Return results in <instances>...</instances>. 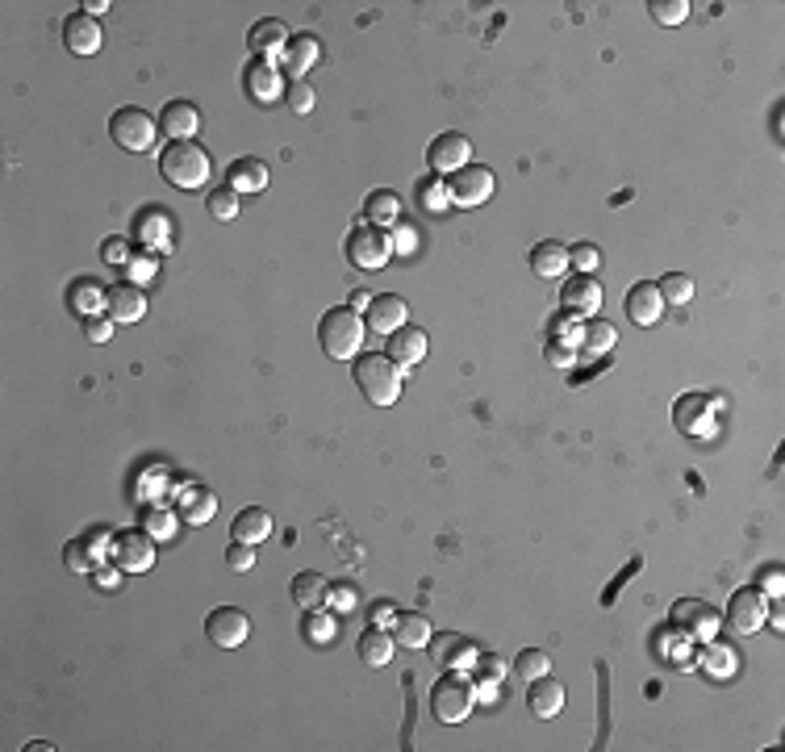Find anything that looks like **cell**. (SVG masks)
I'll return each mask as SVG.
<instances>
[{
  "label": "cell",
  "mask_w": 785,
  "mask_h": 752,
  "mask_svg": "<svg viewBox=\"0 0 785 752\" xmlns=\"http://www.w3.org/2000/svg\"><path fill=\"white\" fill-rule=\"evenodd\" d=\"M351 376L372 406H393L401 397V385H406V368L393 364L389 351H368V356H360Z\"/></svg>",
  "instance_id": "1"
},
{
  "label": "cell",
  "mask_w": 785,
  "mask_h": 752,
  "mask_svg": "<svg viewBox=\"0 0 785 752\" xmlns=\"http://www.w3.org/2000/svg\"><path fill=\"white\" fill-rule=\"evenodd\" d=\"M159 172L172 188H180V193H193V188H201L209 180L213 163L201 143H172L159 151Z\"/></svg>",
  "instance_id": "2"
},
{
  "label": "cell",
  "mask_w": 785,
  "mask_h": 752,
  "mask_svg": "<svg viewBox=\"0 0 785 752\" xmlns=\"http://www.w3.org/2000/svg\"><path fill=\"white\" fill-rule=\"evenodd\" d=\"M364 331L368 326L360 322V314H355L351 305L347 310H326L318 322V343L330 360H355L364 347Z\"/></svg>",
  "instance_id": "3"
},
{
  "label": "cell",
  "mask_w": 785,
  "mask_h": 752,
  "mask_svg": "<svg viewBox=\"0 0 785 752\" xmlns=\"http://www.w3.org/2000/svg\"><path fill=\"white\" fill-rule=\"evenodd\" d=\"M109 138L122 151H151L155 147V138H159V122L147 113V109H138V105H126V109H117L113 117H109Z\"/></svg>",
  "instance_id": "4"
},
{
  "label": "cell",
  "mask_w": 785,
  "mask_h": 752,
  "mask_svg": "<svg viewBox=\"0 0 785 752\" xmlns=\"http://www.w3.org/2000/svg\"><path fill=\"white\" fill-rule=\"evenodd\" d=\"M472 702H477V690L468 677H439L431 686V715L439 723H464L472 715Z\"/></svg>",
  "instance_id": "5"
},
{
  "label": "cell",
  "mask_w": 785,
  "mask_h": 752,
  "mask_svg": "<svg viewBox=\"0 0 785 752\" xmlns=\"http://www.w3.org/2000/svg\"><path fill=\"white\" fill-rule=\"evenodd\" d=\"M769 594L760 585H748V590H735L727 602V627L740 631V636H756L760 627L769 623Z\"/></svg>",
  "instance_id": "6"
},
{
  "label": "cell",
  "mask_w": 785,
  "mask_h": 752,
  "mask_svg": "<svg viewBox=\"0 0 785 752\" xmlns=\"http://www.w3.org/2000/svg\"><path fill=\"white\" fill-rule=\"evenodd\" d=\"M493 188H497V180H493L489 168H481V163H468V168H460L456 176H447V197H451V205H460V209L485 205L493 197Z\"/></svg>",
  "instance_id": "7"
},
{
  "label": "cell",
  "mask_w": 785,
  "mask_h": 752,
  "mask_svg": "<svg viewBox=\"0 0 785 752\" xmlns=\"http://www.w3.org/2000/svg\"><path fill=\"white\" fill-rule=\"evenodd\" d=\"M389 255H393V243H389L376 226H355V230L347 234V260H351L355 268L376 272V268L389 264Z\"/></svg>",
  "instance_id": "8"
},
{
  "label": "cell",
  "mask_w": 785,
  "mask_h": 752,
  "mask_svg": "<svg viewBox=\"0 0 785 752\" xmlns=\"http://www.w3.org/2000/svg\"><path fill=\"white\" fill-rule=\"evenodd\" d=\"M205 636H209L213 648H243L247 636H251L247 610H239V606H218V610H209Z\"/></svg>",
  "instance_id": "9"
},
{
  "label": "cell",
  "mask_w": 785,
  "mask_h": 752,
  "mask_svg": "<svg viewBox=\"0 0 785 752\" xmlns=\"http://www.w3.org/2000/svg\"><path fill=\"white\" fill-rule=\"evenodd\" d=\"M134 239L142 243V251H172L176 243V226H172V214L168 205H147L138 214V226H134Z\"/></svg>",
  "instance_id": "10"
},
{
  "label": "cell",
  "mask_w": 785,
  "mask_h": 752,
  "mask_svg": "<svg viewBox=\"0 0 785 752\" xmlns=\"http://www.w3.org/2000/svg\"><path fill=\"white\" fill-rule=\"evenodd\" d=\"M113 560L126 573H147L155 564V539L147 531H117L113 535Z\"/></svg>",
  "instance_id": "11"
},
{
  "label": "cell",
  "mask_w": 785,
  "mask_h": 752,
  "mask_svg": "<svg viewBox=\"0 0 785 752\" xmlns=\"http://www.w3.org/2000/svg\"><path fill=\"white\" fill-rule=\"evenodd\" d=\"M426 163H431L439 176H456L460 168H468V163H472V143L464 134H456V130L439 134L431 143V151H426Z\"/></svg>",
  "instance_id": "12"
},
{
  "label": "cell",
  "mask_w": 785,
  "mask_h": 752,
  "mask_svg": "<svg viewBox=\"0 0 785 752\" xmlns=\"http://www.w3.org/2000/svg\"><path fill=\"white\" fill-rule=\"evenodd\" d=\"M431 661L447 673H464L472 669V661H477V648H472L464 636H456V631H439V636H431Z\"/></svg>",
  "instance_id": "13"
},
{
  "label": "cell",
  "mask_w": 785,
  "mask_h": 752,
  "mask_svg": "<svg viewBox=\"0 0 785 752\" xmlns=\"http://www.w3.org/2000/svg\"><path fill=\"white\" fill-rule=\"evenodd\" d=\"M560 301H564V310L573 314V318H598V310H602V285H598V276H573V280H564Z\"/></svg>",
  "instance_id": "14"
},
{
  "label": "cell",
  "mask_w": 785,
  "mask_h": 752,
  "mask_svg": "<svg viewBox=\"0 0 785 752\" xmlns=\"http://www.w3.org/2000/svg\"><path fill=\"white\" fill-rule=\"evenodd\" d=\"M243 88H247V97H251L255 105H272L280 92H284L280 67H276L272 59H251L247 72H243Z\"/></svg>",
  "instance_id": "15"
},
{
  "label": "cell",
  "mask_w": 785,
  "mask_h": 752,
  "mask_svg": "<svg viewBox=\"0 0 785 752\" xmlns=\"http://www.w3.org/2000/svg\"><path fill=\"white\" fill-rule=\"evenodd\" d=\"M623 310L635 326H656L660 314H664V297L656 289V280H639V285H631L627 297H623Z\"/></svg>",
  "instance_id": "16"
},
{
  "label": "cell",
  "mask_w": 785,
  "mask_h": 752,
  "mask_svg": "<svg viewBox=\"0 0 785 752\" xmlns=\"http://www.w3.org/2000/svg\"><path fill=\"white\" fill-rule=\"evenodd\" d=\"M159 130L172 138V143H193L201 130V109L193 101H172L159 113Z\"/></svg>",
  "instance_id": "17"
},
{
  "label": "cell",
  "mask_w": 785,
  "mask_h": 752,
  "mask_svg": "<svg viewBox=\"0 0 785 752\" xmlns=\"http://www.w3.org/2000/svg\"><path fill=\"white\" fill-rule=\"evenodd\" d=\"M63 42H67L71 55H97L101 42H105V34H101V26H97V17L71 13V17L63 21Z\"/></svg>",
  "instance_id": "18"
},
{
  "label": "cell",
  "mask_w": 785,
  "mask_h": 752,
  "mask_svg": "<svg viewBox=\"0 0 785 752\" xmlns=\"http://www.w3.org/2000/svg\"><path fill=\"white\" fill-rule=\"evenodd\" d=\"M406 318H410V305L401 301L397 293H380V297H372V305H368V326L376 335H393V331H401L406 326Z\"/></svg>",
  "instance_id": "19"
},
{
  "label": "cell",
  "mask_w": 785,
  "mask_h": 752,
  "mask_svg": "<svg viewBox=\"0 0 785 752\" xmlns=\"http://www.w3.org/2000/svg\"><path fill=\"white\" fill-rule=\"evenodd\" d=\"M142 314H147V293H142L138 285L122 280V285H113V289H109V318H113L117 326L142 322Z\"/></svg>",
  "instance_id": "20"
},
{
  "label": "cell",
  "mask_w": 785,
  "mask_h": 752,
  "mask_svg": "<svg viewBox=\"0 0 785 752\" xmlns=\"http://www.w3.org/2000/svg\"><path fill=\"white\" fill-rule=\"evenodd\" d=\"M67 305H71V310H76L84 322H88V318H101V314H109V289H101L92 276H80L76 285L67 289Z\"/></svg>",
  "instance_id": "21"
},
{
  "label": "cell",
  "mask_w": 785,
  "mask_h": 752,
  "mask_svg": "<svg viewBox=\"0 0 785 752\" xmlns=\"http://www.w3.org/2000/svg\"><path fill=\"white\" fill-rule=\"evenodd\" d=\"M226 184L234 188V193H264V188H268V163L259 155L234 159L226 168Z\"/></svg>",
  "instance_id": "22"
},
{
  "label": "cell",
  "mask_w": 785,
  "mask_h": 752,
  "mask_svg": "<svg viewBox=\"0 0 785 752\" xmlns=\"http://www.w3.org/2000/svg\"><path fill=\"white\" fill-rule=\"evenodd\" d=\"M230 535H234V544H251V548L264 544V539L272 535V514L264 506H243L239 514H234Z\"/></svg>",
  "instance_id": "23"
},
{
  "label": "cell",
  "mask_w": 785,
  "mask_h": 752,
  "mask_svg": "<svg viewBox=\"0 0 785 752\" xmlns=\"http://www.w3.org/2000/svg\"><path fill=\"white\" fill-rule=\"evenodd\" d=\"M247 42H251L255 59L284 55V46H289V26H284V21H276V17H264V21H255V26H251Z\"/></svg>",
  "instance_id": "24"
},
{
  "label": "cell",
  "mask_w": 785,
  "mask_h": 752,
  "mask_svg": "<svg viewBox=\"0 0 785 752\" xmlns=\"http://www.w3.org/2000/svg\"><path fill=\"white\" fill-rule=\"evenodd\" d=\"M527 264H531V272H535L539 280H560V276L568 272V247L556 243V239H543V243L531 247Z\"/></svg>",
  "instance_id": "25"
},
{
  "label": "cell",
  "mask_w": 785,
  "mask_h": 752,
  "mask_svg": "<svg viewBox=\"0 0 785 752\" xmlns=\"http://www.w3.org/2000/svg\"><path fill=\"white\" fill-rule=\"evenodd\" d=\"M673 619H677V627L685 631V636H698V640H710V636H715V627H719V615L706 602H677Z\"/></svg>",
  "instance_id": "26"
},
{
  "label": "cell",
  "mask_w": 785,
  "mask_h": 752,
  "mask_svg": "<svg viewBox=\"0 0 785 752\" xmlns=\"http://www.w3.org/2000/svg\"><path fill=\"white\" fill-rule=\"evenodd\" d=\"M314 59H318V38L314 34H293L289 46H284V55H280V72L301 80L309 67H314Z\"/></svg>",
  "instance_id": "27"
},
{
  "label": "cell",
  "mask_w": 785,
  "mask_h": 752,
  "mask_svg": "<svg viewBox=\"0 0 785 752\" xmlns=\"http://www.w3.org/2000/svg\"><path fill=\"white\" fill-rule=\"evenodd\" d=\"M426 347H431V339H426V331H418V326H401V331L389 335V356L401 368L426 360Z\"/></svg>",
  "instance_id": "28"
},
{
  "label": "cell",
  "mask_w": 785,
  "mask_h": 752,
  "mask_svg": "<svg viewBox=\"0 0 785 752\" xmlns=\"http://www.w3.org/2000/svg\"><path fill=\"white\" fill-rule=\"evenodd\" d=\"M527 702H531V711H535L539 719H556V715L564 711V686L543 673V677H535V681H531Z\"/></svg>",
  "instance_id": "29"
},
{
  "label": "cell",
  "mask_w": 785,
  "mask_h": 752,
  "mask_svg": "<svg viewBox=\"0 0 785 752\" xmlns=\"http://www.w3.org/2000/svg\"><path fill=\"white\" fill-rule=\"evenodd\" d=\"M180 519L184 523H193V527H205V523H213V514H218V498H213L209 489H201V485H193V489H184L180 493Z\"/></svg>",
  "instance_id": "30"
},
{
  "label": "cell",
  "mask_w": 785,
  "mask_h": 752,
  "mask_svg": "<svg viewBox=\"0 0 785 752\" xmlns=\"http://www.w3.org/2000/svg\"><path fill=\"white\" fill-rule=\"evenodd\" d=\"M364 214H368V226H397L401 222V197L393 188H372L364 197Z\"/></svg>",
  "instance_id": "31"
},
{
  "label": "cell",
  "mask_w": 785,
  "mask_h": 752,
  "mask_svg": "<svg viewBox=\"0 0 785 752\" xmlns=\"http://www.w3.org/2000/svg\"><path fill=\"white\" fill-rule=\"evenodd\" d=\"M431 623H426V615H414V610H406V615H397V623H393V640H397V648H426L431 644Z\"/></svg>",
  "instance_id": "32"
},
{
  "label": "cell",
  "mask_w": 785,
  "mask_h": 752,
  "mask_svg": "<svg viewBox=\"0 0 785 752\" xmlns=\"http://www.w3.org/2000/svg\"><path fill=\"white\" fill-rule=\"evenodd\" d=\"M393 648H397V640H393V631H385V627H368L360 636V656H364V665H372V669L389 665Z\"/></svg>",
  "instance_id": "33"
},
{
  "label": "cell",
  "mask_w": 785,
  "mask_h": 752,
  "mask_svg": "<svg viewBox=\"0 0 785 752\" xmlns=\"http://www.w3.org/2000/svg\"><path fill=\"white\" fill-rule=\"evenodd\" d=\"M326 598H330V585H326L322 573H297L293 577V602L301 610H318Z\"/></svg>",
  "instance_id": "34"
},
{
  "label": "cell",
  "mask_w": 785,
  "mask_h": 752,
  "mask_svg": "<svg viewBox=\"0 0 785 752\" xmlns=\"http://www.w3.org/2000/svg\"><path fill=\"white\" fill-rule=\"evenodd\" d=\"M614 339H618V331H614L606 318H589L581 331H577V343L589 351V356H606V351L614 347Z\"/></svg>",
  "instance_id": "35"
},
{
  "label": "cell",
  "mask_w": 785,
  "mask_h": 752,
  "mask_svg": "<svg viewBox=\"0 0 785 752\" xmlns=\"http://www.w3.org/2000/svg\"><path fill=\"white\" fill-rule=\"evenodd\" d=\"M660 297H664V305H689L694 301V276H685V272H669V276H660Z\"/></svg>",
  "instance_id": "36"
},
{
  "label": "cell",
  "mask_w": 785,
  "mask_h": 752,
  "mask_svg": "<svg viewBox=\"0 0 785 752\" xmlns=\"http://www.w3.org/2000/svg\"><path fill=\"white\" fill-rule=\"evenodd\" d=\"M543 673H552V656H547L543 648H522V652L514 656V677L535 681V677H543Z\"/></svg>",
  "instance_id": "37"
},
{
  "label": "cell",
  "mask_w": 785,
  "mask_h": 752,
  "mask_svg": "<svg viewBox=\"0 0 785 752\" xmlns=\"http://www.w3.org/2000/svg\"><path fill=\"white\" fill-rule=\"evenodd\" d=\"M472 669H477V677H481V694L493 702V698H497V686H502V677H506L502 656H481V652H477V661H472Z\"/></svg>",
  "instance_id": "38"
},
{
  "label": "cell",
  "mask_w": 785,
  "mask_h": 752,
  "mask_svg": "<svg viewBox=\"0 0 785 752\" xmlns=\"http://www.w3.org/2000/svg\"><path fill=\"white\" fill-rule=\"evenodd\" d=\"M142 531L151 539H172L176 535V514L168 506H147L142 510Z\"/></svg>",
  "instance_id": "39"
},
{
  "label": "cell",
  "mask_w": 785,
  "mask_h": 752,
  "mask_svg": "<svg viewBox=\"0 0 785 752\" xmlns=\"http://www.w3.org/2000/svg\"><path fill=\"white\" fill-rule=\"evenodd\" d=\"M335 636H339V623L330 619V615H322V610H309V619H305V640L318 644V648H326V644H335Z\"/></svg>",
  "instance_id": "40"
},
{
  "label": "cell",
  "mask_w": 785,
  "mask_h": 752,
  "mask_svg": "<svg viewBox=\"0 0 785 752\" xmlns=\"http://www.w3.org/2000/svg\"><path fill=\"white\" fill-rule=\"evenodd\" d=\"M418 205H422V209H431V214H443V209L451 205V197H447V180L426 176V180L418 184Z\"/></svg>",
  "instance_id": "41"
},
{
  "label": "cell",
  "mask_w": 785,
  "mask_h": 752,
  "mask_svg": "<svg viewBox=\"0 0 785 752\" xmlns=\"http://www.w3.org/2000/svg\"><path fill=\"white\" fill-rule=\"evenodd\" d=\"M209 214L218 222H234V218H239V193H234L230 184L213 188V193H209Z\"/></svg>",
  "instance_id": "42"
},
{
  "label": "cell",
  "mask_w": 785,
  "mask_h": 752,
  "mask_svg": "<svg viewBox=\"0 0 785 752\" xmlns=\"http://www.w3.org/2000/svg\"><path fill=\"white\" fill-rule=\"evenodd\" d=\"M702 669H710L715 677L735 673V652H731L727 644H715V640H710V644L702 648Z\"/></svg>",
  "instance_id": "43"
},
{
  "label": "cell",
  "mask_w": 785,
  "mask_h": 752,
  "mask_svg": "<svg viewBox=\"0 0 785 752\" xmlns=\"http://www.w3.org/2000/svg\"><path fill=\"white\" fill-rule=\"evenodd\" d=\"M568 268H577L581 276H593L602 268V251L593 243H573V247H568Z\"/></svg>",
  "instance_id": "44"
},
{
  "label": "cell",
  "mask_w": 785,
  "mask_h": 752,
  "mask_svg": "<svg viewBox=\"0 0 785 752\" xmlns=\"http://www.w3.org/2000/svg\"><path fill=\"white\" fill-rule=\"evenodd\" d=\"M652 17L660 21V26H681V21L689 17V0H652Z\"/></svg>",
  "instance_id": "45"
},
{
  "label": "cell",
  "mask_w": 785,
  "mask_h": 752,
  "mask_svg": "<svg viewBox=\"0 0 785 752\" xmlns=\"http://www.w3.org/2000/svg\"><path fill=\"white\" fill-rule=\"evenodd\" d=\"M126 276H130V285H151V280L159 276V264H155V255L151 251H142V255H134V260L126 264Z\"/></svg>",
  "instance_id": "46"
},
{
  "label": "cell",
  "mask_w": 785,
  "mask_h": 752,
  "mask_svg": "<svg viewBox=\"0 0 785 752\" xmlns=\"http://www.w3.org/2000/svg\"><path fill=\"white\" fill-rule=\"evenodd\" d=\"M101 260H105V264H113V268H126V264L134 260V247H130L126 234H113V239H105Z\"/></svg>",
  "instance_id": "47"
},
{
  "label": "cell",
  "mask_w": 785,
  "mask_h": 752,
  "mask_svg": "<svg viewBox=\"0 0 785 752\" xmlns=\"http://www.w3.org/2000/svg\"><path fill=\"white\" fill-rule=\"evenodd\" d=\"M63 564L71 573H92V548L88 539H71V544L63 548Z\"/></svg>",
  "instance_id": "48"
},
{
  "label": "cell",
  "mask_w": 785,
  "mask_h": 752,
  "mask_svg": "<svg viewBox=\"0 0 785 752\" xmlns=\"http://www.w3.org/2000/svg\"><path fill=\"white\" fill-rule=\"evenodd\" d=\"M284 105H289L293 113H309L314 109V88H309L305 80H289V88H284Z\"/></svg>",
  "instance_id": "49"
},
{
  "label": "cell",
  "mask_w": 785,
  "mask_h": 752,
  "mask_svg": "<svg viewBox=\"0 0 785 752\" xmlns=\"http://www.w3.org/2000/svg\"><path fill=\"white\" fill-rule=\"evenodd\" d=\"M113 326H117V322H113L109 314L88 318V322H84V335H88V343H109V339H113Z\"/></svg>",
  "instance_id": "50"
},
{
  "label": "cell",
  "mask_w": 785,
  "mask_h": 752,
  "mask_svg": "<svg viewBox=\"0 0 785 752\" xmlns=\"http://www.w3.org/2000/svg\"><path fill=\"white\" fill-rule=\"evenodd\" d=\"M226 564H230L234 573H247L251 564H255V548L251 544H230L226 548Z\"/></svg>",
  "instance_id": "51"
},
{
  "label": "cell",
  "mask_w": 785,
  "mask_h": 752,
  "mask_svg": "<svg viewBox=\"0 0 785 752\" xmlns=\"http://www.w3.org/2000/svg\"><path fill=\"white\" fill-rule=\"evenodd\" d=\"M389 623H397V606L393 602H376L372 606V627H385L389 631Z\"/></svg>",
  "instance_id": "52"
},
{
  "label": "cell",
  "mask_w": 785,
  "mask_h": 752,
  "mask_svg": "<svg viewBox=\"0 0 785 752\" xmlns=\"http://www.w3.org/2000/svg\"><path fill=\"white\" fill-rule=\"evenodd\" d=\"M122 564H117V569H97V573H92V577H97V585H101V590H117V585H122Z\"/></svg>",
  "instance_id": "53"
},
{
  "label": "cell",
  "mask_w": 785,
  "mask_h": 752,
  "mask_svg": "<svg viewBox=\"0 0 785 752\" xmlns=\"http://www.w3.org/2000/svg\"><path fill=\"white\" fill-rule=\"evenodd\" d=\"M577 356H573V347H547V364H556V368H568V364H573Z\"/></svg>",
  "instance_id": "54"
},
{
  "label": "cell",
  "mask_w": 785,
  "mask_h": 752,
  "mask_svg": "<svg viewBox=\"0 0 785 752\" xmlns=\"http://www.w3.org/2000/svg\"><path fill=\"white\" fill-rule=\"evenodd\" d=\"M330 602H335L339 610H351L355 606V594L347 590V585H339V590H330Z\"/></svg>",
  "instance_id": "55"
},
{
  "label": "cell",
  "mask_w": 785,
  "mask_h": 752,
  "mask_svg": "<svg viewBox=\"0 0 785 752\" xmlns=\"http://www.w3.org/2000/svg\"><path fill=\"white\" fill-rule=\"evenodd\" d=\"M765 594H781V569H769L765 573Z\"/></svg>",
  "instance_id": "56"
},
{
  "label": "cell",
  "mask_w": 785,
  "mask_h": 752,
  "mask_svg": "<svg viewBox=\"0 0 785 752\" xmlns=\"http://www.w3.org/2000/svg\"><path fill=\"white\" fill-rule=\"evenodd\" d=\"M80 9H88V17H101V13H109V0H84Z\"/></svg>",
  "instance_id": "57"
},
{
  "label": "cell",
  "mask_w": 785,
  "mask_h": 752,
  "mask_svg": "<svg viewBox=\"0 0 785 752\" xmlns=\"http://www.w3.org/2000/svg\"><path fill=\"white\" fill-rule=\"evenodd\" d=\"M368 305H372V293H364V289L351 293V310H368Z\"/></svg>",
  "instance_id": "58"
}]
</instances>
